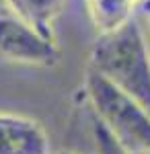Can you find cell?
<instances>
[{"mask_svg":"<svg viewBox=\"0 0 150 154\" xmlns=\"http://www.w3.org/2000/svg\"><path fill=\"white\" fill-rule=\"evenodd\" d=\"M89 68L150 113V49L142 27L134 19L97 37Z\"/></svg>","mask_w":150,"mask_h":154,"instance_id":"6da1fadb","label":"cell"},{"mask_svg":"<svg viewBox=\"0 0 150 154\" xmlns=\"http://www.w3.org/2000/svg\"><path fill=\"white\" fill-rule=\"evenodd\" d=\"M84 88L95 109V117L101 119L127 152L150 150V113L144 107L92 68L86 70Z\"/></svg>","mask_w":150,"mask_h":154,"instance_id":"7a4b0ae2","label":"cell"},{"mask_svg":"<svg viewBox=\"0 0 150 154\" xmlns=\"http://www.w3.org/2000/svg\"><path fill=\"white\" fill-rule=\"evenodd\" d=\"M0 56L19 64L54 66L60 51L54 39L43 37L37 29L19 19L8 8L0 11Z\"/></svg>","mask_w":150,"mask_h":154,"instance_id":"3957f363","label":"cell"},{"mask_svg":"<svg viewBox=\"0 0 150 154\" xmlns=\"http://www.w3.org/2000/svg\"><path fill=\"white\" fill-rule=\"evenodd\" d=\"M0 154H52V144L37 121L0 113Z\"/></svg>","mask_w":150,"mask_h":154,"instance_id":"277c9868","label":"cell"},{"mask_svg":"<svg viewBox=\"0 0 150 154\" xmlns=\"http://www.w3.org/2000/svg\"><path fill=\"white\" fill-rule=\"evenodd\" d=\"M4 6L43 37L54 39V21L64 6V0H4Z\"/></svg>","mask_w":150,"mask_h":154,"instance_id":"5b68a950","label":"cell"},{"mask_svg":"<svg viewBox=\"0 0 150 154\" xmlns=\"http://www.w3.org/2000/svg\"><path fill=\"white\" fill-rule=\"evenodd\" d=\"M89 2V12L95 27L101 33L115 31L132 19V8L134 0H86Z\"/></svg>","mask_w":150,"mask_h":154,"instance_id":"8992f818","label":"cell"},{"mask_svg":"<svg viewBox=\"0 0 150 154\" xmlns=\"http://www.w3.org/2000/svg\"><path fill=\"white\" fill-rule=\"evenodd\" d=\"M92 130H95V140H97V150H99V154H130L121 144L117 142L115 136L101 123V119L95 117Z\"/></svg>","mask_w":150,"mask_h":154,"instance_id":"52a82bcc","label":"cell"},{"mask_svg":"<svg viewBox=\"0 0 150 154\" xmlns=\"http://www.w3.org/2000/svg\"><path fill=\"white\" fill-rule=\"evenodd\" d=\"M144 21H146V27L150 33V0H144Z\"/></svg>","mask_w":150,"mask_h":154,"instance_id":"ba28073f","label":"cell"},{"mask_svg":"<svg viewBox=\"0 0 150 154\" xmlns=\"http://www.w3.org/2000/svg\"><path fill=\"white\" fill-rule=\"evenodd\" d=\"M134 154H150V150H142V152H134Z\"/></svg>","mask_w":150,"mask_h":154,"instance_id":"9c48e42d","label":"cell"},{"mask_svg":"<svg viewBox=\"0 0 150 154\" xmlns=\"http://www.w3.org/2000/svg\"><path fill=\"white\" fill-rule=\"evenodd\" d=\"M2 8H6V6H4V0H0V11H2Z\"/></svg>","mask_w":150,"mask_h":154,"instance_id":"30bf717a","label":"cell"},{"mask_svg":"<svg viewBox=\"0 0 150 154\" xmlns=\"http://www.w3.org/2000/svg\"><path fill=\"white\" fill-rule=\"evenodd\" d=\"M60 154H72V152H60Z\"/></svg>","mask_w":150,"mask_h":154,"instance_id":"8fae6325","label":"cell"},{"mask_svg":"<svg viewBox=\"0 0 150 154\" xmlns=\"http://www.w3.org/2000/svg\"><path fill=\"white\" fill-rule=\"evenodd\" d=\"M134 2H140V0H134Z\"/></svg>","mask_w":150,"mask_h":154,"instance_id":"7c38bea8","label":"cell"}]
</instances>
